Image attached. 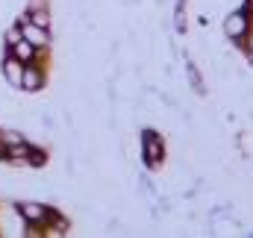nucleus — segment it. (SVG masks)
<instances>
[{"instance_id": "obj_1", "label": "nucleus", "mask_w": 253, "mask_h": 238, "mask_svg": "<svg viewBox=\"0 0 253 238\" xmlns=\"http://www.w3.org/2000/svg\"><path fill=\"white\" fill-rule=\"evenodd\" d=\"M21 39H27L33 47H47V41H50V36H47V27H36V24H24V30H21Z\"/></svg>"}, {"instance_id": "obj_2", "label": "nucleus", "mask_w": 253, "mask_h": 238, "mask_svg": "<svg viewBox=\"0 0 253 238\" xmlns=\"http://www.w3.org/2000/svg\"><path fill=\"white\" fill-rule=\"evenodd\" d=\"M3 77H6V82H9L12 88H21V79H24V62L15 59V56L3 59Z\"/></svg>"}, {"instance_id": "obj_3", "label": "nucleus", "mask_w": 253, "mask_h": 238, "mask_svg": "<svg viewBox=\"0 0 253 238\" xmlns=\"http://www.w3.org/2000/svg\"><path fill=\"white\" fill-rule=\"evenodd\" d=\"M159 159H162V141L153 132H147L144 135V162L147 165H159Z\"/></svg>"}, {"instance_id": "obj_4", "label": "nucleus", "mask_w": 253, "mask_h": 238, "mask_svg": "<svg viewBox=\"0 0 253 238\" xmlns=\"http://www.w3.org/2000/svg\"><path fill=\"white\" fill-rule=\"evenodd\" d=\"M224 30H227V36H230V39H242V36L248 33V18H245L242 12H236V15H230V18H227Z\"/></svg>"}, {"instance_id": "obj_5", "label": "nucleus", "mask_w": 253, "mask_h": 238, "mask_svg": "<svg viewBox=\"0 0 253 238\" xmlns=\"http://www.w3.org/2000/svg\"><path fill=\"white\" fill-rule=\"evenodd\" d=\"M18 215H21L24 221H30V224H42V221L47 218V209H44V206H39V203H24Z\"/></svg>"}, {"instance_id": "obj_6", "label": "nucleus", "mask_w": 253, "mask_h": 238, "mask_svg": "<svg viewBox=\"0 0 253 238\" xmlns=\"http://www.w3.org/2000/svg\"><path fill=\"white\" fill-rule=\"evenodd\" d=\"M21 88H27V91H39V88H42V74H39L36 68H24Z\"/></svg>"}, {"instance_id": "obj_7", "label": "nucleus", "mask_w": 253, "mask_h": 238, "mask_svg": "<svg viewBox=\"0 0 253 238\" xmlns=\"http://www.w3.org/2000/svg\"><path fill=\"white\" fill-rule=\"evenodd\" d=\"M33 50H36V47H33L27 39H18V41L12 44V56H15V59H21V62H30V59H33Z\"/></svg>"}, {"instance_id": "obj_8", "label": "nucleus", "mask_w": 253, "mask_h": 238, "mask_svg": "<svg viewBox=\"0 0 253 238\" xmlns=\"http://www.w3.org/2000/svg\"><path fill=\"white\" fill-rule=\"evenodd\" d=\"M27 18H30V24H36V27H50V15H47V9H33Z\"/></svg>"}, {"instance_id": "obj_9", "label": "nucleus", "mask_w": 253, "mask_h": 238, "mask_svg": "<svg viewBox=\"0 0 253 238\" xmlns=\"http://www.w3.org/2000/svg\"><path fill=\"white\" fill-rule=\"evenodd\" d=\"M18 39H21V33H18V30H9V33H6V41H9V44H15Z\"/></svg>"}]
</instances>
